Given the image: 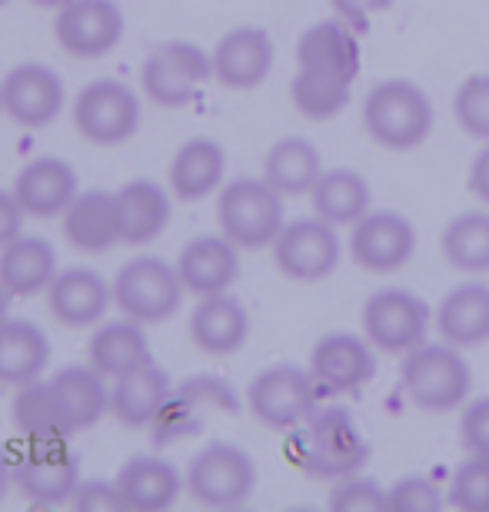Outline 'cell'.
<instances>
[{"label":"cell","mask_w":489,"mask_h":512,"mask_svg":"<svg viewBox=\"0 0 489 512\" xmlns=\"http://www.w3.org/2000/svg\"><path fill=\"white\" fill-rule=\"evenodd\" d=\"M57 44L77 60H97L124 40V14L114 0H70L54 24Z\"/></svg>","instance_id":"obj_13"},{"label":"cell","mask_w":489,"mask_h":512,"mask_svg":"<svg viewBox=\"0 0 489 512\" xmlns=\"http://www.w3.org/2000/svg\"><path fill=\"white\" fill-rule=\"evenodd\" d=\"M217 220L220 230L240 250L273 247V240L287 227V220H283V193L273 190L263 177H240L220 190Z\"/></svg>","instance_id":"obj_4"},{"label":"cell","mask_w":489,"mask_h":512,"mask_svg":"<svg viewBox=\"0 0 489 512\" xmlns=\"http://www.w3.org/2000/svg\"><path fill=\"white\" fill-rule=\"evenodd\" d=\"M440 506H443L440 489L426 476H403L390 486L393 512H436Z\"/></svg>","instance_id":"obj_42"},{"label":"cell","mask_w":489,"mask_h":512,"mask_svg":"<svg viewBox=\"0 0 489 512\" xmlns=\"http://www.w3.org/2000/svg\"><path fill=\"white\" fill-rule=\"evenodd\" d=\"M366 133L386 150H413L433 133V104L413 80H383L363 100Z\"/></svg>","instance_id":"obj_3"},{"label":"cell","mask_w":489,"mask_h":512,"mask_svg":"<svg viewBox=\"0 0 489 512\" xmlns=\"http://www.w3.org/2000/svg\"><path fill=\"white\" fill-rule=\"evenodd\" d=\"M14 486L34 506L70 503L80 486V459L64 443H34L14 463Z\"/></svg>","instance_id":"obj_14"},{"label":"cell","mask_w":489,"mask_h":512,"mask_svg":"<svg viewBox=\"0 0 489 512\" xmlns=\"http://www.w3.org/2000/svg\"><path fill=\"white\" fill-rule=\"evenodd\" d=\"M10 486H14V463H10V456L4 453V446H0V499L7 496Z\"/></svg>","instance_id":"obj_49"},{"label":"cell","mask_w":489,"mask_h":512,"mask_svg":"<svg viewBox=\"0 0 489 512\" xmlns=\"http://www.w3.org/2000/svg\"><path fill=\"white\" fill-rule=\"evenodd\" d=\"M87 356H90V366L110 376V380L154 363L150 360V340L144 333V323L130 320V316L100 326V330L90 336Z\"/></svg>","instance_id":"obj_31"},{"label":"cell","mask_w":489,"mask_h":512,"mask_svg":"<svg viewBox=\"0 0 489 512\" xmlns=\"http://www.w3.org/2000/svg\"><path fill=\"white\" fill-rule=\"evenodd\" d=\"M443 256L453 270L486 273L489 270V213H456L443 230Z\"/></svg>","instance_id":"obj_36"},{"label":"cell","mask_w":489,"mask_h":512,"mask_svg":"<svg viewBox=\"0 0 489 512\" xmlns=\"http://www.w3.org/2000/svg\"><path fill=\"white\" fill-rule=\"evenodd\" d=\"M50 386L60 396L77 433L97 426L110 413V389L104 386V373L94 366H64V370H57Z\"/></svg>","instance_id":"obj_35"},{"label":"cell","mask_w":489,"mask_h":512,"mask_svg":"<svg viewBox=\"0 0 489 512\" xmlns=\"http://www.w3.org/2000/svg\"><path fill=\"white\" fill-rule=\"evenodd\" d=\"M110 296H114V286H107V280L90 266H70V270H60L57 280L50 283L47 290V306L50 316L60 326H70V330H87L104 320Z\"/></svg>","instance_id":"obj_19"},{"label":"cell","mask_w":489,"mask_h":512,"mask_svg":"<svg viewBox=\"0 0 489 512\" xmlns=\"http://www.w3.org/2000/svg\"><path fill=\"white\" fill-rule=\"evenodd\" d=\"M310 197L317 217L333 223V227H353V223H360L373 210L370 183H366L363 173L346 167L323 170V177L310 190Z\"/></svg>","instance_id":"obj_34"},{"label":"cell","mask_w":489,"mask_h":512,"mask_svg":"<svg viewBox=\"0 0 489 512\" xmlns=\"http://www.w3.org/2000/svg\"><path fill=\"white\" fill-rule=\"evenodd\" d=\"M24 207H20V200L14 197V190H0V250L7 247L10 240L20 237V227H24Z\"/></svg>","instance_id":"obj_46"},{"label":"cell","mask_w":489,"mask_h":512,"mask_svg":"<svg viewBox=\"0 0 489 512\" xmlns=\"http://www.w3.org/2000/svg\"><path fill=\"white\" fill-rule=\"evenodd\" d=\"M330 4H333V10L343 20L356 24V20H366V17H373V14H383V10H390L393 0H330Z\"/></svg>","instance_id":"obj_47"},{"label":"cell","mask_w":489,"mask_h":512,"mask_svg":"<svg viewBox=\"0 0 489 512\" xmlns=\"http://www.w3.org/2000/svg\"><path fill=\"white\" fill-rule=\"evenodd\" d=\"M460 439L470 456H489V396L476 399L463 409Z\"/></svg>","instance_id":"obj_45"},{"label":"cell","mask_w":489,"mask_h":512,"mask_svg":"<svg viewBox=\"0 0 489 512\" xmlns=\"http://www.w3.org/2000/svg\"><path fill=\"white\" fill-rule=\"evenodd\" d=\"M50 363V340L34 320L0 323V383L27 386L44 376Z\"/></svg>","instance_id":"obj_29"},{"label":"cell","mask_w":489,"mask_h":512,"mask_svg":"<svg viewBox=\"0 0 489 512\" xmlns=\"http://www.w3.org/2000/svg\"><path fill=\"white\" fill-rule=\"evenodd\" d=\"M287 453L290 463L300 466L307 476L343 479L350 473H360L370 449H366L353 416L346 409L333 406L326 413L307 416L300 426L290 429Z\"/></svg>","instance_id":"obj_1"},{"label":"cell","mask_w":489,"mask_h":512,"mask_svg":"<svg viewBox=\"0 0 489 512\" xmlns=\"http://www.w3.org/2000/svg\"><path fill=\"white\" fill-rule=\"evenodd\" d=\"M213 77V54L190 40H170L157 47L140 67L144 94L157 107H183L197 97V90Z\"/></svg>","instance_id":"obj_8"},{"label":"cell","mask_w":489,"mask_h":512,"mask_svg":"<svg viewBox=\"0 0 489 512\" xmlns=\"http://www.w3.org/2000/svg\"><path fill=\"white\" fill-rule=\"evenodd\" d=\"M313 403H317V380H313V373L287 363L257 373L247 389L250 413L263 426L287 429V433L313 413Z\"/></svg>","instance_id":"obj_11"},{"label":"cell","mask_w":489,"mask_h":512,"mask_svg":"<svg viewBox=\"0 0 489 512\" xmlns=\"http://www.w3.org/2000/svg\"><path fill=\"white\" fill-rule=\"evenodd\" d=\"M223 173H227V150L210 137H193L173 153L170 190L183 203H197L220 190Z\"/></svg>","instance_id":"obj_26"},{"label":"cell","mask_w":489,"mask_h":512,"mask_svg":"<svg viewBox=\"0 0 489 512\" xmlns=\"http://www.w3.org/2000/svg\"><path fill=\"white\" fill-rule=\"evenodd\" d=\"M14 197L20 200L27 217L54 220L64 217L67 207L80 197L77 170L60 157L30 160L14 180Z\"/></svg>","instance_id":"obj_18"},{"label":"cell","mask_w":489,"mask_h":512,"mask_svg":"<svg viewBox=\"0 0 489 512\" xmlns=\"http://www.w3.org/2000/svg\"><path fill=\"white\" fill-rule=\"evenodd\" d=\"M273 70V37L263 27H233L213 47V77L230 90H253Z\"/></svg>","instance_id":"obj_17"},{"label":"cell","mask_w":489,"mask_h":512,"mask_svg":"<svg viewBox=\"0 0 489 512\" xmlns=\"http://www.w3.org/2000/svg\"><path fill=\"white\" fill-rule=\"evenodd\" d=\"M177 273L183 286H187V293L193 296L227 293L240 276V247L227 233H220V237H213V233L193 237L180 250Z\"/></svg>","instance_id":"obj_20"},{"label":"cell","mask_w":489,"mask_h":512,"mask_svg":"<svg viewBox=\"0 0 489 512\" xmlns=\"http://www.w3.org/2000/svg\"><path fill=\"white\" fill-rule=\"evenodd\" d=\"M10 413H14V426L34 443H64V439L77 433L54 386L40 380L17 389Z\"/></svg>","instance_id":"obj_33"},{"label":"cell","mask_w":489,"mask_h":512,"mask_svg":"<svg viewBox=\"0 0 489 512\" xmlns=\"http://www.w3.org/2000/svg\"><path fill=\"white\" fill-rule=\"evenodd\" d=\"M323 177V157L307 137H280L263 160V180L283 197H300Z\"/></svg>","instance_id":"obj_32"},{"label":"cell","mask_w":489,"mask_h":512,"mask_svg":"<svg viewBox=\"0 0 489 512\" xmlns=\"http://www.w3.org/2000/svg\"><path fill=\"white\" fill-rule=\"evenodd\" d=\"M57 273V250L44 237L20 233L0 250V283L20 300L47 293L50 283L57 280Z\"/></svg>","instance_id":"obj_28"},{"label":"cell","mask_w":489,"mask_h":512,"mask_svg":"<svg viewBox=\"0 0 489 512\" xmlns=\"http://www.w3.org/2000/svg\"><path fill=\"white\" fill-rule=\"evenodd\" d=\"M450 503L466 512H489V456H470L456 469Z\"/></svg>","instance_id":"obj_40"},{"label":"cell","mask_w":489,"mask_h":512,"mask_svg":"<svg viewBox=\"0 0 489 512\" xmlns=\"http://www.w3.org/2000/svg\"><path fill=\"white\" fill-rule=\"evenodd\" d=\"M10 4V0H0V7H7Z\"/></svg>","instance_id":"obj_53"},{"label":"cell","mask_w":489,"mask_h":512,"mask_svg":"<svg viewBox=\"0 0 489 512\" xmlns=\"http://www.w3.org/2000/svg\"><path fill=\"white\" fill-rule=\"evenodd\" d=\"M10 303H14V293H10L4 283H0V323H4L7 316H10Z\"/></svg>","instance_id":"obj_50"},{"label":"cell","mask_w":489,"mask_h":512,"mask_svg":"<svg viewBox=\"0 0 489 512\" xmlns=\"http://www.w3.org/2000/svg\"><path fill=\"white\" fill-rule=\"evenodd\" d=\"M340 227L326 223L323 217H303L293 220L280 230L273 240V260H277L280 273L297 283H320L340 266L343 243Z\"/></svg>","instance_id":"obj_9"},{"label":"cell","mask_w":489,"mask_h":512,"mask_svg":"<svg viewBox=\"0 0 489 512\" xmlns=\"http://www.w3.org/2000/svg\"><path fill=\"white\" fill-rule=\"evenodd\" d=\"M403 393L423 413H450L466 403L473 389V370L460 346L453 343H420L403 356L400 370Z\"/></svg>","instance_id":"obj_2"},{"label":"cell","mask_w":489,"mask_h":512,"mask_svg":"<svg viewBox=\"0 0 489 512\" xmlns=\"http://www.w3.org/2000/svg\"><path fill=\"white\" fill-rule=\"evenodd\" d=\"M310 373L326 393H356L373 380L376 373V346L366 336L330 333L313 346Z\"/></svg>","instance_id":"obj_16"},{"label":"cell","mask_w":489,"mask_h":512,"mask_svg":"<svg viewBox=\"0 0 489 512\" xmlns=\"http://www.w3.org/2000/svg\"><path fill=\"white\" fill-rule=\"evenodd\" d=\"M117 489L127 509L134 512H163L187 489V476L163 456H134L120 466Z\"/></svg>","instance_id":"obj_22"},{"label":"cell","mask_w":489,"mask_h":512,"mask_svg":"<svg viewBox=\"0 0 489 512\" xmlns=\"http://www.w3.org/2000/svg\"><path fill=\"white\" fill-rule=\"evenodd\" d=\"M170 396H173L170 373L157 363H147L140 370L114 380V389H110V413L117 416L120 426L144 429L154 423Z\"/></svg>","instance_id":"obj_24"},{"label":"cell","mask_w":489,"mask_h":512,"mask_svg":"<svg viewBox=\"0 0 489 512\" xmlns=\"http://www.w3.org/2000/svg\"><path fill=\"white\" fill-rule=\"evenodd\" d=\"M4 90V114L20 127H47L54 124L57 114L67 104V90L57 70H50L47 64H17L10 74L0 80Z\"/></svg>","instance_id":"obj_15"},{"label":"cell","mask_w":489,"mask_h":512,"mask_svg":"<svg viewBox=\"0 0 489 512\" xmlns=\"http://www.w3.org/2000/svg\"><path fill=\"white\" fill-rule=\"evenodd\" d=\"M74 509L80 512H120L127 509L124 496H120L117 489V479L114 483H107V479H80L77 493H74Z\"/></svg>","instance_id":"obj_43"},{"label":"cell","mask_w":489,"mask_h":512,"mask_svg":"<svg viewBox=\"0 0 489 512\" xmlns=\"http://www.w3.org/2000/svg\"><path fill=\"white\" fill-rule=\"evenodd\" d=\"M64 237L80 253H107L120 243L117 197L107 190H84L64 213Z\"/></svg>","instance_id":"obj_25"},{"label":"cell","mask_w":489,"mask_h":512,"mask_svg":"<svg viewBox=\"0 0 489 512\" xmlns=\"http://www.w3.org/2000/svg\"><path fill=\"white\" fill-rule=\"evenodd\" d=\"M120 243L144 247L154 243L170 223V193L154 180H130L117 193Z\"/></svg>","instance_id":"obj_27"},{"label":"cell","mask_w":489,"mask_h":512,"mask_svg":"<svg viewBox=\"0 0 489 512\" xmlns=\"http://www.w3.org/2000/svg\"><path fill=\"white\" fill-rule=\"evenodd\" d=\"M250 336V313L237 296L213 293L200 296L197 310L190 316V340L207 356H230L237 353Z\"/></svg>","instance_id":"obj_21"},{"label":"cell","mask_w":489,"mask_h":512,"mask_svg":"<svg viewBox=\"0 0 489 512\" xmlns=\"http://www.w3.org/2000/svg\"><path fill=\"white\" fill-rule=\"evenodd\" d=\"M350 90H353V80L300 67L290 84V100L307 120H333L350 104Z\"/></svg>","instance_id":"obj_37"},{"label":"cell","mask_w":489,"mask_h":512,"mask_svg":"<svg viewBox=\"0 0 489 512\" xmlns=\"http://www.w3.org/2000/svg\"><path fill=\"white\" fill-rule=\"evenodd\" d=\"M200 403L197 399H190L187 393H173L167 403H163V409L157 413V419L150 426V433H154V443L157 446H170L177 443V439L183 436H193L200 429Z\"/></svg>","instance_id":"obj_39"},{"label":"cell","mask_w":489,"mask_h":512,"mask_svg":"<svg viewBox=\"0 0 489 512\" xmlns=\"http://www.w3.org/2000/svg\"><path fill=\"white\" fill-rule=\"evenodd\" d=\"M297 60H300V67H307V70L356 80V74H360V40L353 34V24L343 17L313 24L307 34L300 37Z\"/></svg>","instance_id":"obj_23"},{"label":"cell","mask_w":489,"mask_h":512,"mask_svg":"<svg viewBox=\"0 0 489 512\" xmlns=\"http://www.w3.org/2000/svg\"><path fill=\"white\" fill-rule=\"evenodd\" d=\"M436 330L446 343L470 350L489 340V286L486 283H463L443 296L436 306Z\"/></svg>","instance_id":"obj_30"},{"label":"cell","mask_w":489,"mask_h":512,"mask_svg":"<svg viewBox=\"0 0 489 512\" xmlns=\"http://www.w3.org/2000/svg\"><path fill=\"white\" fill-rule=\"evenodd\" d=\"M453 114L473 140L489 143V74L466 77L453 97Z\"/></svg>","instance_id":"obj_38"},{"label":"cell","mask_w":489,"mask_h":512,"mask_svg":"<svg viewBox=\"0 0 489 512\" xmlns=\"http://www.w3.org/2000/svg\"><path fill=\"white\" fill-rule=\"evenodd\" d=\"M470 190L489 207V143H483V150L470 163Z\"/></svg>","instance_id":"obj_48"},{"label":"cell","mask_w":489,"mask_h":512,"mask_svg":"<svg viewBox=\"0 0 489 512\" xmlns=\"http://www.w3.org/2000/svg\"><path fill=\"white\" fill-rule=\"evenodd\" d=\"M257 489V463L233 443H210L187 466V493L207 509L243 506Z\"/></svg>","instance_id":"obj_5"},{"label":"cell","mask_w":489,"mask_h":512,"mask_svg":"<svg viewBox=\"0 0 489 512\" xmlns=\"http://www.w3.org/2000/svg\"><path fill=\"white\" fill-rule=\"evenodd\" d=\"M74 127L97 147L127 143L140 127V100L120 80H94L74 100Z\"/></svg>","instance_id":"obj_10"},{"label":"cell","mask_w":489,"mask_h":512,"mask_svg":"<svg viewBox=\"0 0 489 512\" xmlns=\"http://www.w3.org/2000/svg\"><path fill=\"white\" fill-rule=\"evenodd\" d=\"M433 310L426 306L423 296L403 286H390V290L373 293L363 303V333L380 353L406 356L426 343L433 326Z\"/></svg>","instance_id":"obj_7"},{"label":"cell","mask_w":489,"mask_h":512,"mask_svg":"<svg viewBox=\"0 0 489 512\" xmlns=\"http://www.w3.org/2000/svg\"><path fill=\"white\" fill-rule=\"evenodd\" d=\"M0 114H4V90H0Z\"/></svg>","instance_id":"obj_52"},{"label":"cell","mask_w":489,"mask_h":512,"mask_svg":"<svg viewBox=\"0 0 489 512\" xmlns=\"http://www.w3.org/2000/svg\"><path fill=\"white\" fill-rule=\"evenodd\" d=\"M330 509L336 512H373V509H390V489H383L376 479L366 476H343L336 479L330 493Z\"/></svg>","instance_id":"obj_41"},{"label":"cell","mask_w":489,"mask_h":512,"mask_svg":"<svg viewBox=\"0 0 489 512\" xmlns=\"http://www.w3.org/2000/svg\"><path fill=\"white\" fill-rule=\"evenodd\" d=\"M30 4H37V7H64V4H70V0H30Z\"/></svg>","instance_id":"obj_51"},{"label":"cell","mask_w":489,"mask_h":512,"mask_svg":"<svg viewBox=\"0 0 489 512\" xmlns=\"http://www.w3.org/2000/svg\"><path fill=\"white\" fill-rule=\"evenodd\" d=\"M190 399H197L203 409H223V413H237V393L230 389V383H223L220 376H193L180 386Z\"/></svg>","instance_id":"obj_44"},{"label":"cell","mask_w":489,"mask_h":512,"mask_svg":"<svg viewBox=\"0 0 489 512\" xmlns=\"http://www.w3.org/2000/svg\"><path fill=\"white\" fill-rule=\"evenodd\" d=\"M187 293L177 266L160 256H137L120 266L114 280V303L124 316L137 323H163L180 310V300Z\"/></svg>","instance_id":"obj_6"},{"label":"cell","mask_w":489,"mask_h":512,"mask_svg":"<svg viewBox=\"0 0 489 512\" xmlns=\"http://www.w3.org/2000/svg\"><path fill=\"white\" fill-rule=\"evenodd\" d=\"M350 230V256L366 273H396L416 253L413 223L396 210H370Z\"/></svg>","instance_id":"obj_12"}]
</instances>
